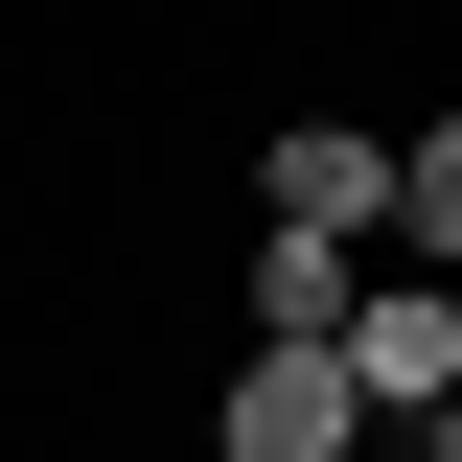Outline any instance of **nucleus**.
Listing matches in <instances>:
<instances>
[{"instance_id": "7ed1b4c3", "label": "nucleus", "mask_w": 462, "mask_h": 462, "mask_svg": "<svg viewBox=\"0 0 462 462\" xmlns=\"http://www.w3.org/2000/svg\"><path fill=\"white\" fill-rule=\"evenodd\" d=\"M254 208H278V231H393V139H346V116H300L278 162H254Z\"/></svg>"}, {"instance_id": "423d86ee", "label": "nucleus", "mask_w": 462, "mask_h": 462, "mask_svg": "<svg viewBox=\"0 0 462 462\" xmlns=\"http://www.w3.org/2000/svg\"><path fill=\"white\" fill-rule=\"evenodd\" d=\"M416 462H462V393H439V416H416Z\"/></svg>"}, {"instance_id": "f257e3e1", "label": "nucleus", "mask_w": 462, "mask_h": 462, "mask_svg": "<svg viewBox=\"0 0 462 462\" xmlns=\"http://www.w3.org/2000/svg\"><path fill=\"white\" fill-rule=\"evenodd\" d=\"M346 393H370V416H439L462 393V300L439 278H370V300H346Z\"/></svg>"}, {"instance_id": "20e7f679", "label": "nucleus", "mask_w": 462, "mask_h": 462, "mask_svg": "<svg viewBox=\"0 0 462 462\" xmlns=\"http://www.w3.org/2000/svg\"><path fill=\"white\" fill-rule=\"evenodd\" d=\"M254 346H346V231H254Z\"/></svg>"}, {"instance_id": "39448f33", "label": "nucleus", "mask_w": 462, "mask_h": 462, "mask_svg": "<svg viewBox=\"0 0 462 462\" xmlns=\"http://www.w3.org/2000/svg\"><path fill=\"white\" fill-rule=\"evenodd\" d=\"M393 231H416V254H462V116H439V139L393 162Z\"/></svg>"}, {"instance_id": "f03ea898", "label": "nucleus", "mask_w": 462, "mask_h": 462, "mask_svg": "<svg viewBox=\"0 0 462 462\" xmlns=\"http://www.w3.org/2000/svg\"><path fill=\"white\" fill-rule=\"evenodd\" d=\"M346 439H370L346 346H254V370H231V462H346Z\"/></svg>"}]
</instances>
